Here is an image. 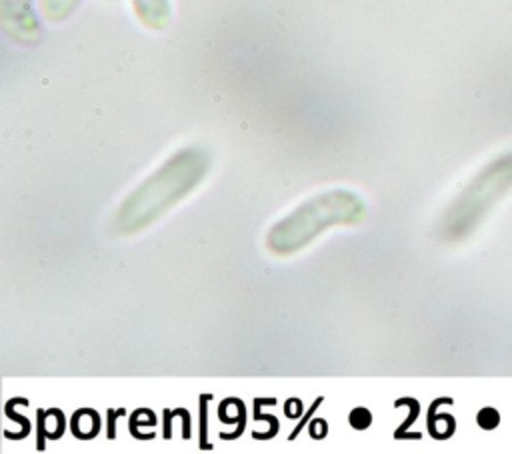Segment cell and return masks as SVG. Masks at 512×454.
<instances>
[{
	"instance_id": "obj_5",
	"label": "cell",
	"mask_w": 512,
	"mask_h": 454,
	"mask_svg": "<svg viewBox=\"0 0 512 454\" xmlns=\"http://www.w3.org/2000/svg\"><path fill=\"white\" fill-rule=\"evenodd\" d=\"M132 8L138 20L152 30H162L170 22V0H132Z\"/></svg>"
},
{
	"instance_id": "obj_9",
	"label": "cell",
	"mask_w": 512,
	"mask_h": 454,
	"mask_svg": "<svg viewBox=\"0 0 512 454\" xmlns=\"http://www.w3.org/2000/svg\"><path fill=\"white\" fill-rule=\"evenodd\" d=\"M498 422H500V416H498V412H496L494 408H484V410L478 412V424H480L482 428L490 430V428H494Z\"/></svg>"
},
{
	"instance_id": "obj_2",
	"label": "cell",
	"mask_w": 512,
	"mask_h": 454,
	"mask_svg": "<svg viewBox=\"0 0 512 454\" xmlns=\"http://www.w3.org/2000/svg\"><path fill=\"white\" fill-rule=\"evenodd\" d=\"M362 216V202L344 190L322 194L300 208L290 216L278 222L268 232V248L276 254H292L310 240L316 238L328 226L356 222Z\"/></svg>"
},
{
	"instance_id": "obj_6",
	"label": "cell",
	"mask_w": 512,
	"mask_h": 454,
	"mask_svg": "<svg viewBox=\"0 0 512 454\" xmlns=\"http://www.w3.org/2000/svg\"><path fill=\"white\" fill-rule=\"evenodd\" d=\"M78 4L80 0H40V10L50 22H62L76 10Z\"/></svg>"
},
{
	"instance_id": "obj_7",
	"label": "cell",
	"mask_w": 512,
	"mask_h": 454,
	"mask_svg": "<svg viewBox=\"0 0 512 454\" xmlns=\"http://www.w3.org/2000/svg\"><path fill=\"white\" fill-rule=\"evenodd\" d=\"M72 430L78 438H92L98 432V416L92 410H78L72 418Z\"/></svg>"
},
{
	"instance_id": "obj_8",
	"label": "cell",
	"mask_w": 512,
	"mask_h": 454,
	"mask_svg": "<svg viewBox=\"0 0 512 454\" xmlns=\"http://www.w3.org/2000/svg\"><path fill=\"white\" fill-rule=\"evenodd\" d=\"M370 422H372L370 410H366V408H356V410L350 412V424H352V428L364 430V428L370 426Z\"/></svg>"
},
{
	"instance_id": "obj_1",
	"label": "cell",
	"mask_w": 512,
	"mask_h": 454,
	"mask_svg": "<svg viewBox=\"0 0 512 454\" xmlns=\"http://www.w3.org/2000/svg\"><path fill=\"white\" fill-rule=\"evenodd\" d=\"M206 168L208 158L200 148H184L170 156L162 168H158L130 198H126L118 216L122 228L134 230L152 222L158 214L188 194L204 176Z\"/></svg>"
},
{
	"instance_id": "obj_4",
	"label": "cell",
	"mask_w": 512,
	"mask_h": 454,
	"mask_svg": "<svg viewBox=\"0 0 512 454\" xmlns=\"http://www.w3.org/2000/svg\"><path fill=\"white\" fill-rule=\"evenodd\" d=\"M0 20L6 34L14 40L32 42L38 38L40 26L32 0H0Z\"/></svg>"
},
{
	"instance_id": "obj_3",
	"label": "cell",
	"mask_w": 512,
	"mask_h": 454,
	"mask_svg": "<svg viewBox=\"0 0 512 454\" xmlns=\"http://www.w3.org/2000/svg\"><path fill=\"white\" fill-rule=\"evenodd\" d=\"M512 188V152L500 154L486 164L476 178L462 190L444 220V232L450 238H462L474 230L496 202Z\"/></svg>"
}]
</instances>
